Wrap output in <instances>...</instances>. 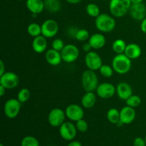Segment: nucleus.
Here are the masks:
<instances>
[{
  "mask_svg": "<svg viewBox=\"0 0 146 146\" xmlns=\"http://www.w3.org/2000/svg\"><path fill=\"white\" fill-rule=\"evenodd\" d=\"M96 91L99 98L108 99L112 98L116 94V87L111 83L104 82L98 84Z\"/></svg>",
  "mask_w": 146,
  "mask_h": 146,
  "instance_id": "9b49d317",
  "label": "nucleus"
},
{
  "mask_svg": "<svg viewBox=\"0 0 146 146\" xmlns=\"http://www.w3.org/2000/svg\"><path fill=\"white\" fill-rule=\"evenodd\" d=\"M64 46H65V44H64V41L61 39V38H55V39L53 40L52 44H51V47L54 49L61 52V50L64 48Z\"/></svg>",
  "mask_w": 146,
  "mask_h": 146,
  "instance_id": "72a5a7b5",
  "label": "nucleus"
},
{
  "mask_svg": "<svg viewBox=\"0 0 146 146\" xmlns=\"http://www.w3.org/2000/svg\"><path fill=\"white\" fill-rule=\"evenodd\" d=\"M45 9L51 13L59 11L61 8V4L59 0H45Z\"/></svg>",
  "mask_w": 146,
  "mask_h": 146,
  "instance_id": "5701e85b",
  "label": "nucleus"
},
{
  "mask_svg": "<svg viewBox=\"0 0 146 146\" xmlns=\"http://www.w3.org/2000/svg\"><path fill=\"white\" fill-rule=\"evenodd\" d=\"M143 0H131L132 4H139V3H142Z\"/></svg>",
  "mask_w": 146,
  "mask_h": 146,
  "instance_id": "79ce46f5",
  "label": "nucleus"
},
{
  "mask_svg": "<svg viewBox=\"0 0 146 146\" xmlns=\"http://www.w3.org/2000/svg\"><path fill=\"white\" fill-rule=\"evenodd\" d=\"M26 1H27V0H26Z\"/></svg>",
  "mask_w": 146,
  "mask_h": 146,
  "instance_id": "a18cd8bd",
  "label": "nucleus"
},
{
  "mask_svg": "<svg viewBox=\"0 0 146 146\" xmlns=\"http://www.w3.org/2000/svg\"><path fill=\"white\" fill-rule=\"evenodd\" d=\"M66 118L65 111L59 108H55L51 110L48 115V123L52 127H60Z\"/></svg>",
  "mask_w": 146,
  "mask_h": 146,
  "instance_id": "1a4fd4ad",
  "label": "nucleus"
},
{
  "mask_svg": "<svg viewBox=\"0 0 146 146\" xmlns=\"http://www.w3.org/2000/svg\"><path fill=\"white\" fill-rule=\"evenodd\" d=\"M66 115L70 121H76L83 119L84 117V111L83 107L78 104H70L66 108Z\"/></svg>",
  "mask_w": 146,
  "mask_h": 146,
  "instance_id": "ddd939ff",
  "label": "nucleus"
},
{
  "mask_svg": "<svg viewBox=\"0 0 146 146\" xmlns=\"http://www.w3.org/2000/svg\"><path fill=\"white\" fill-rule=\"evenodd\" d=\"M19 78L17 74L11 71H6L0 76V85L5 87L7 89H13L19 85Z\"/></svg>",
  "mask_w": 146,
  "mask_h": 146,
  "instance_id": "f8f14e48",
  "label": "nucleus"
},
{
  "mask_svg": "<svg viewBox=\"0 0 146 146\" xmlns=\"http://www.w3.org/2000/svg\"><path fill=\"white\" fill-rule=\"evenodd\" d=\"M68 3L71 4H79L80 2L82 1V0H66Z\"/></svg>",
  "mask_w": 146,
  "mask_h": 146,
  "instance_id": "a19ab883",
  "label": "nucleus"
},
{
  "mask_svg": "<svg viewBox=\"0 0 146 146\" xmlns=\"http://www.w3.org/2000/svg\"><path fill=\"white\" fill-rule=\"evenodd\" d=\"M141 101H141V97L138 96L137 95H133V94L132 96H131L125 101V104H126V106H128L135 108L141 105Z\"/></svg>",
  "mask_w": 146,
  "mask_h": 146,
  "instance_id": "c756f323",
  "label": "nucleus"
},
{
  "mask_svg": "<svg viewBox=\"0 0 146 146\" xmlns=\"http://www.w3.org/2000/svg\"><path fill=\"white\" fill-rule=\"evenodd\" d=\"M59 27L56 20L48 19L41 24V35L46 38H51L55 36L58 32Z\"/></svg>",
  "mask_w": 146,
  "mask_h": 146,
  "instance_id": "0eeeda50",
  "label": "nucleus"
},
{
  "mask_svg": "<svg viewBox=\"0 0 146 146\" xmlns=\"http://www.w3.org/2000/svg\"><path fill=\"white\" fill-rule=\"evenodd\" d=\"M116 94L120 99L125 101L133 95L132 88L128 83L121 82L116 86Z\"/></svg>",
  "mask_w": 146,
  "mask_h": 146,
  "instance_id": "dca6fc26",
  "label": "nucleus"
},
{
  "mask_svg": "<svg viewBox=\"0 0 146 146\" xmlns=\"http://www.w3.org/2000/svg\"><path fill=\"white\" fill-rule=\"evenodd\" d=\"M0 76H1L2 74H4L6 72L5 71V65H4V63L2 60L0 61Z\"/></svg>",
  "mask_w": 146,
  "mask_h": 146,
  "instance_id": "4c0bfd02",
  "label": "nucleus"
},
{
  "mask_svg": "<svg viewBox=\"0 0 146 146\" xmlns=\"http://www.w3.org/2000/svg\"><path fill=\"white\" fill-rule=\"evenodd\" d=\"M136 117L135 108L128 106H124L120 111V121L123 125H128L134 121Z\"/></svg>",
  "mask_w": 146,
  "mask_h": 146,
  "instance_id": "4468645a",
  "label": "nucleus"
},
{
  "mask_svg": "<svg viewBox=\"0 0 146 146\" xmlns=\"http://www.w3.org/2000/svg\"><path fill=\"white\" fill-rule=\"evenodd\" d=\"M99 72L102 76L105 78H111L113 75L114 70L112 66L107 65V64H103L99 69Z\"/></svg>",
  "mask_w": 146,
  "mask_h": 146,
  "instance_id": "2f4dec72",
  "label": "nucleus"
},
{
  "mask_svg": "<svg viewBox=\"0 0 146 146\" xmlns=\"http://www.w3.org/2000/svg\"><path fill=\"white\" fill-rule=\"evenodd\" d=\"M82 49H83V51H85V52L88 53L91 51L92 48H91V45L89 44V43L88 42V43H85V44L83 45Z\"/></svg>",
  "mask_w": 146,
  "mask_h": 146,
  "instance_id": "c9c22d12",
  "label": "nucleus"
},
{
  "mask_svg": "<svg viewBox=\"0 0 146 146\" xmlns=\"http://www.w3.org/2000/svg\"><path fill=\"white\" fill-rule=\"evenodd\" d=\"M86 11L89 17H94V18H96L101 14L99 7L94 3L88 4L86 7Z\"/></svg>",
  "mask_w": 146,
  "mask_h": 146,
  "instance_id": "bb28decb",
  "label": "nucleus"
},
{
  "mask_svg": "<svg viewBox=\"0 0 146 146\" xmlns=\"http://www.w3.org/2000/svg\"><path fill=\"white\" fill-rule=\"evenodd\" d=\"M6 90H7V88H6L5 87H4L3 86L0 85V96L2 97L5 94Z\"/></svg>",
  "mask_w": 146,
  "mask_h": 146,
  "instance_id": "ea45409f",
  "label": "nucleus"
},
{
  "mask_svg": "<svg viewBox=\"0 0 146 146\" xmlns=\"http://www.w3.org/2000/svg\"><path fill=\"white\" fill-rule=\"evenodd\" d=\"M48 46L47 38L43 35L34 37L31 43V46L34 52L37 54H42L45 52Z\"/></svg>",
  "mask_w": 146,
  "mask_h": 146,
  "instance_id": "f3484780",
  "label": "nucleus"
},
{
  "mask_svg": "<svg viewBox=\"0 0 146 146\" xmlns=\"http://www.w3.org/2000/svg\"><path fill=\"white\" fill-rule=\"evenodd\" d=\"M126 46V42L122 38H118V39L115 40L112 44L113 51L116 54H124Z\"/></svg>",
  "mask_w": 146,
  "mask_h": 146,
  "instance_id": "b1692460",
  "label": "nucleus"
},
{
  "mask_svg": "<svg viewBox=\"0 0 146 146\" xmlns=\"http://www.w3.org/2000/svg\"><path fill=\"white\" fill-rule=\"evenodd\" d=\"M129 13L131 17L137 21H142L146 17V7L143 3L132 4Z\"/></svg>",
  "mask_w": 146,
  "mask_h": 146,
  "instance_id": "2eb2a0df",
  "label": "nucleus"
},
{
  "mask_svg": "<svg viewBox=\"0 0 146 146\" xmlns=\"http://www.w3.org/2000/svg\"><path fill=\"white\" fill-rule=\"evenodd\" d=\"M67 146H82V144L77 141H71Z\"/></svg>",
  "mask_w": 146,
  "mask_h": 146,
  "instance_id": "58836bf2",
  "label": "nucleus"
},
{
  "mask_svg": "<svg viewBox=\"0 0 146 146\" xmlns=\"http://www.w3.org/2000/svg\"><path fill=\"white\" fill-rule=\"evenodd\" d=\"M124 54L131 60L139 58L142 54V49L138 44L135 43L127 44Z\"/></svg>",
  "mask_w": 146,
  "mask_h": 146,
  "instance_id": "412c9836",
  "label": "nucleus"
},
{
  "mask_svg": "<svg viewBox=\"0 0 146 146\" xmlns=\"http://www.w3.org/2000/svg\"><path fill=\"white\" fill-rule=\"evenodd\" d=\"M145 143H146V135H145Z\"/></svg>",
  "mask_w": 146,
  "mask_h": 146,
  "instance_id": "c03bdc74",
  "label": "nucleus"
},
{
  "mask_svg": "<svg viewBox=\"0 0 146 146\" xmlns=\"http://www.w3.org/2000/svg\"><path fill=\"white\" fill-rule=\"evenodd\" d=\"M89 32L86 29H80L77 30L75 35V38L78 41H86L90 38Z\"/></svg>",
  "mask_w": 146,
  "mask_h": 146,
  "instance_id": "7c9ffc66",
  "label": "nucleus"
},
{
  "mask_svg": "<svg viewBox=\"0 0 146 146\" xmlns=\"http://www.w3.org/2000/svg\"><path fill=\"white\" fill-rule=\"evenodd\" d=\"M115 20L113 16L108 14H101L96 18V28L102 33H110L113 31L115 27Z\"/></svg>",
  "mask_w": 146,
  "mask_h": 146,
  "instance_id": "f03ea898",
  "label": "nucleus"
},
{
  "mask_svg": "<svg viewBox=\"0 0 146 146\" xmlns=\"http://www.w3.org/2000/svg\"><path fill=\"white\" fill-rule=\"evenodd\" d=\"M141 29L144 34H146V17L143 20L141 21Z\"/></svg>",
  "mask_w": 146,
  "mask_h": 146,
  "instance_id": "e433bc0d",
  "label": "nucleus"
},
{
  "mask_svg": "<svg viewBox=\"0 0 146 146\" xmlns=\"http://www.w3.org/2000/svg\"><path fill=\"white\" fill-rule=\"evenodd\" d=\"M112 67L115 73L121 75L127 74L131 69L132 62L125 54H116L112 60Z\"/></svg>",
  "mask_w": 146,
  "mask_h": 146,
  "instance_id": "f257e3e1",
  "label": "nucleus"
},
{
  "mask_svg": "<svg viewBox=\"0 0 146 146\" xmlns=\"http://www.w3.org/2000/svg\"><path fill=\"white\" fill-rule=\"evenodd\" d=\"M27 33L34 38L41 35V25L37 23H31L27 27Z\"/></svg>",
  "mask_w": 146,
  "mask_h": 146,
  "instance_id": "a878e982",
  "label": "nucleus"
},
{
  "mask_svg": "<svg viewBox=\"0 0 146 146\" xmlns=\"http://www.w3.org/2000/svg\"><path fill=\"white\" fill-rule=\"evenodd\" d=\"M61 54L63 61L67 64H71L78 59L80 51L74 44H67L61 50Z\"/></svg>",
  "mask_w": 146,
  "mask_h": 146,
  "instance_id": "423d86ee",
  "label": "nucleus"
},
{
  "mask_svg": "<svg viewBox=\"0 0 146 146\" xmlns=\"http://www.w3.org/2000/svg\"><path fill=\"white\" fill-rule=\"evenodd\" d=\"M30 96H31V93L29 90L27 88H23L18 92L17 98L21 104H24L29 101Z\"/></svg>",
  "mask_w": 146,
  "mask_h": 146,
  "instance_id": "c85d7f7f",
  "label": "nucleus"
},
{
  "mask_svg": "<svg viewBox=\"0 0 146 146\" xmlns=\"http://www.w3.org/2000/svg\"><path fill=\"white\" fill-rule=\"evenodd\" d=\"M0 146H4V145H3V143H1V144H0Z\"/></svg>",
  "mask_w": 146,
  "mask_h": 146,
  "instance_id": "37998d69",
  "label": "nucleus"
},
{
  "mask_svg": "<svg viewBox=\"0 0 146 146\" xmlns=\"http://www.w3.org/2000/svg\"><path fill=\"white\" fill-rule=\"evenodd\" d=\"M26 7L30 12L36 15L44 11L45 9V4L43 0H27Z\"/></svg>",
  "mask_w": 146,
  "mask_h": 146,
  "instance_id": "aec40b11",
  "label": "nucleus"
},
{
  "mask_svg": "<svg viewBox=\"0 0 146 146\" xmlns=\"http://www.w3.org/2000/svg\"><path fill=\"white\" fill-rule=\"evenodd\" d=\"M108 121L112 124H117L120 121V111L117 108H110L106 113Z\"/></svg>",
  "mask_w": 146,
  "mask_h": 146,
  "instance_id": "393cba45",
  "label": "nucleus"
},
{
  "mask_svg": "<svg viewBox=\"0 0 146 146\" xmlns=\"http://www.w3.org/2000/svg\"><path fill=\"white\" fill-rule=\"evenodd\" d=\"M76 126L77 130L81 133L86 132L88 128V123L83 118V119L79 120V121L76 122Z\"/></svg>",
  "mask_w": 146,
  "mask_h": 146,
  "instance_id": "473e14b6",
  "label": "nucleus"
},
{
  "mask_svg": "<svg viewBox=\"0 0 146 146\" xmlns=\"http://www.w3.org/2000/svg\"><path fill=\"white\" fill-rule=\"evenodd\" d=\"M21 103L17 98L8 99L4 106V115L10 119L15 118L21 111Z\"/></svg>",
  "mask_w": 146,
  "mask_h": 146,
  "instance_id": "39448f33",
  "label": "nucleus"
},
{
  "mask_svg": "<svg viewBox=\"0 0 146 146\" xmlns=\"http://www.w3.org/2000/svg\"><path fill=\"white\" fill-rule=\"evenodd\" d=\"M45 59L48 64L54 66L59 65L63 61L61 52L54 48H50L46 51Z\"/></svg>",
  "mask_w": 146,
  "mask_h": 146,
  "instance_id": "a211bd4d",
  "label": "nucleus"
},
{
  "mask_svg": "<svg viewBox=\"0 0 146 146\" xmlns=\"http://www.w3.org/2000/svg\"><path fill=\"white\" fill-rule=\"evenodd\" d=\"M97 97L94 91H87L81 98V105L86 109H90L95 106Z\"/></svg>",
  "mask_w": 146,
  "mask_h": 146,
  "instance_id": "4be33fe9",
  "label": "nucleus"
},
{
  "mask_svg": "<svg viewBox=\"0 0 146 146\" xmlns=\"http://www.w3.org/2000/svg\"><path fill=\"white\" fill-rule=\"evenodd\" d=\"M21 146H40L39 142L32 135L25 136L21 141Z\"/></svg>",
  "mask_w": 146,
  "mask_h": 146,
  "instance_id": "cd10ccee",
  "label": "nucleus"
},
{
  "mask_svg": "<svg viewBox=\"0 0 146 146\" xmlns=\"http://www.w3.org/2000/svg\"><path fill=\"white\" fill-rule=\"evenodd\" d=\"M131 0H111L109 10L114 17H123L129 11L131 7Z\"/></svg>",
  "mask_w": 146,
  "mask_h": 146,
  "instance_id": "7ed1b4c3",
  "label": "nucleus"
},
{
  "mask_svg": "<svg viewBox=\"0 0 146 146\" xmlns=\"http://www.w3.org/2000/svg\"><path fill=\"white\" fill-rule=\"evenodd\" d=\"M85 64L88 69L96 71L99 70L103 65L102 58L98 53L91 51L86 55Z\"/></svg>",
  "mask_w": 146,
  "mask_h": 146,
  "instance_id": "9d476101",
  "label": "nucleus"
},
{
  "mask_svg": "<svg viewBox=\"0 0 146 146\" xmlns=\"http://www.w3.org/2000/svg\"><path fill=\"white\" fill-rule=\"evenodd\" d=\"M133 146H146L145 138L137 137L133 141Z\"/></svg>",
  "mask_w": 146,
  "mask_h": 146,
  "instance_id": "f704fd0d",
  "label": "nucleus"
},
{
  "mask_svg": "<svg viewBox=\"0 0 146 146\" xmlns=\"http://www.w3.org/2000/svg\"><path fill=\"white\" fill-rule=\"evenodd\" d=\"M81 84L86 92L95 91L98 86V78L96 73L92 70L87 69L81 76Z\"/></svg>",
  "mask_w": 146,
  "mask_h": 146,
  "instance_id": "20e7f679",
  "label": "nucleus"
},
{
  "mask_svg": "<svg viewBox=\"0 0 146 146\" xmlns=\"http://www.w3.org/2000/svg\"><path fill=\"white\" fill-rule=\"evenodd\" d=\"M77 131L78 130H77L76 125L69 121H65L59 127L60 136L63 139L67 141H71L76 138Z\"/></svg>",
  "mask_w": 146,
  "mask_h": 146,
  "instance_id": "6e6552de",
  "label": "nucleus"
},
{
  "mask_svg": "<svg viewBox=\"0 0 146 146\" xmlns=\"http://www.w3.org/2000/svg\"><path fill=\"white\" fill-rule=\"evenodd\" d=\"M88 43L92 49H101L105 46L106 43L105 36L101 33H96L92 34L88 39Z\"/></svg>",
  "mask_w": 146,
  "mask_h": 146,
  "instance_id": "6ab92c4d",
  "label": "nucleus"
}]
</instances>
